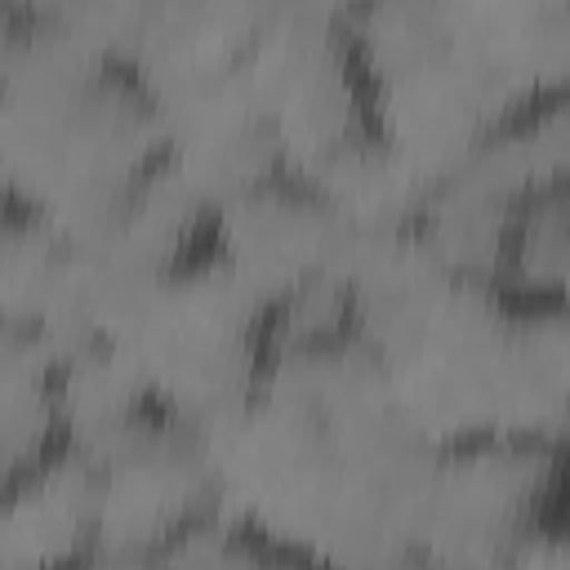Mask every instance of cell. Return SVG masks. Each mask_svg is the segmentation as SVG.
Segmentation results:
<instances>
[{"mask_svg":"<svg viewBox=\"0 0 570 570\" xmlns=\"http://www.w3.org/2000/svg\"><path fill=\"white\" fill-rule=\"evenodd\" d=\"M160 561L165 570H325L316 557L254 525L240 512H214L205 525L183 534Z\"/></svg>","mask_w":570,"mask_h":570,"instance_id":"4fadbf2b","label":"cell"},{"mask_svg":"<svg viewBox=\"0 0 570 570\" xmlns=\"http://www.w3.org/2000/svg\"><path fill=\"white\" fill-rule=\"evenodd\" d=\"M517 102L570 94V4H459Z\"/></svg>","mask_w":570,"mask_h":570,"instance_id":"7c38bea8","label":"cell"},{"mask_svg":"<svg viewBox=\"0 0 570 570\" xmlns=\"http://www.w3.org/2000/svg\"><path fill=\"white\" fill-rule=\"evenodd\" d=\"M245 67L294 174L325 183L383 138L356 9L263 4Z\"/></svg>","mask_w":570,"mask_h":570,"instance_id":"8992f818","label":"cell"},{"mask_svg":"<svg viewBox=\"0 0 570 570\" xmlns=\"http://www.w3.org/2000/svg\"><path fill=\"white\" fill-rule=\"evenodd\" d=\"M525 570H570V530L543 557H534V566H525Z\"/></svg>","mask_w":570,"mask_h":570,"instance_id":"9a60e30c","label":"cell"},{"mask_svg":"<svg viewBox=\"0 0 570 570\" xmlns=\"http://www.w3.org/2000/svg\"><path fill=\"white\" fill-rule=\"evenodd\" d=\"M102 552V472L85 445L71 441L4 481L0 570H80Z\"/></svg>","mask_w":570,"mask_h":570,"instance_id":"30bf717a","label":"cell"},{"mask_svg":"<svg viewBox=\"0 0 570 570\" xmlns=\"http://www.w3.org/2000/svg\"><path fill=\"white\" fill-rule=\"evenodd\" d=\"M0 436L4 481L71 445L62 347L45 330L18 321H4L0 338Z\"/></svg>","mask_w":570,"mask_h":570,"instance_id":"8fae6325","label":"cell"},{"mask_svg":"<svg viewBox=\"0 0 570 570\" xmlns=\"http://www.w3.org/2000/svg\"><path fill=\"white\" fill-rule=\"evenodd\" d=\"M165 165V116L138 58L80 9L4 4V200L62 236H89L134 205Z\"/></svg>","mask_w":570,"mask_h":570,"instance_id":"7a4b0ae2","label":"cell"},{"mask_svg":"<svg viewBox=\"0 0 570 570\" xmlns=\"http://www.w3.org/2000/svg\"><path fill=\"white\" fill-rule=\"evenodd\" d=\"M76 445H85L102 472L107 552L165 557L227 503L214 432L156 396Z\"/></svg>","mask_w":570,"mask_h":570,"instance_id":"9c48e42d","label":"cell"},{"mask_svg":"<svg viewBox=\"0 0 570 570\" xmlns=\"http://www.w3.org/2000/svg\"><path fill=\"white\" fill-rule=\"evenodd\" d=\"M383 138L432 183L454 174L517 107L459 4L396 0L356 9Z\"/></svg>","mask_w":570,"mask_h":570,"instance_id":"5b68a950","label":"cell"},{"mask_svg":"<svg viewBox=\"0 0 570 570\" xmlns=\"http://www.w3.org/2000/svg\"><path fill=\"white\" fill-rule=\"evenodd\" d=\"M436 450L356 330L285 343L263 387L214 428L232 512L325 570L419 561Z\"/></svg>","mask_w":570,"mask_h":570,"instance_id":"6da1fadb","label":"cell"},{"mask_svg":"<svg viewBox=\"0 0 570 570\" xmlns=\"http://www.w3.org/2000/svg\"><path fill=\"white\" fill-rule=\"evenodd\" d=\"M107 343L160 405L214 432L263 387L285 334L272 303L209 249L138 294Z\"/></svg>","mask_w":570,"mask_h":570,"instance_id":"277c9868","label":"cell"},{"mask_svg":"<svg viewBox=\"0 0 570 570\" xmlns=\"http://www.w3.org/2000/svg\"><path fill=\"white\" fill-rule=\"evenodd\" d=\"M218 249L272 303L285 343L352 330L365 236L316 178L281 169L223 196Z\"/></svg>","mask_w":570,"mask_h":570,"instance_id":"ba28073f","label":"cell"},{"mask_svg":"<svg viewBox=\"0 0 570 570\" xmlns=\"http://www.w3.org/2000/svg\"><path fill=\"white\" fill-rule=\"evenodd\" d=\"M521 289L463 272L423 236L365 240L352 330L370 343L392 392L436 441L512 432Z\"/></svg>","mask_w":570,"mask_h":570,"instance_id":"3957f363","label":"cell"},{"mask_svg":"<svg viewBox=\"0 0 570 570\" xmlns=\"http://www.w3.org/2000/svg\"><path fill=\"white\" fill-rule=\"evenodd\" d=\"M80 570H165L160 557H129V552H102Z\"/></svg>","mask_w":570,"mask_h":570,"instance_id":"5bb4252c","label":"cell"},{"mask_svg":"<svg viewBox=\"0 0 570 570\" xmlns=\"http://www.w3.org/2000/svg\"><path fill=\"white\" fill-rule=\"evenodd\" d=\"M570 530V441L485 432L436 450L419 561L525 570Z\"/></svg>","mask_w":570,"mask_h":570,"instance_id":"52a82bcc","label":"cell"}]
</instances>
